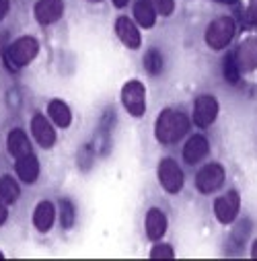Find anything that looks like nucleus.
Here are the masks:
<instances>
[{"instance_id": "a878e982", "label": "nucleus", "mask_w": 257, "mask_h": 261, "mask_svg": "<svg viewBox=\"0 0 257 261\" xmlns=\"http://www.w3.org/2000/svg\"><path fill=\"white\" fill-rule=\"evenodd\" d=\"M247 23H249V25H257V0H249V7H247Z\"/></svg>"}, {"instance_id": "423d86ee", "label": "nucleus", "mask_w": 257, "mask_h": 261, "mask_svg": "<svg viewBox=\"0 0 257 261\" xmlns=\"http://www.w3.org/2000/svg\"><path fill=\"white\" fill-rule=\"evenodd\" d=\"M159 183L169 193H179L183 189V171L173 159H163L159 163Z\"/></svg>"}, {"instance_id": "9d476101", "label": "nucleus", "mask_w": 257, "mask_h": 261, "mask_svg": "<svg viewBox=\"0 0 257 261\" xmlns=\"http://www.w3.org/2000/svg\"><path fill=\"white\" fill-rule=\"evenodd\" d=\"M31 132H33L35 140L43 148H52L56 144V132H54V127H52V123L47 121L45 115H41V113L33 115V119H31Z\"/></svg>"}, {"instance_id": "aec40b11", "label": "nucleus", "mask_w": 257, "mask_h": 261, "mask_svg": "<svg viewBox=\"0 0 257 261\" xmlns=\"http://www.w3.org/2000/svg\"><path fill=\"white\" fill-rule=\"evenodd\" d=\"M19 193H21V189L11 175L0 177V200L5 204H15L19 200Z\"/></svg>"}, {"instance_id": "7c9ffc66", "label": "nucleus", "mask_w": 257, "mask_h": 261, "mask_svg": "<svg viewBox=\"0 0 257 261\" xmlns=\"http://www.w3.org/2000/svg\"><path fill=\"white\" fill-rule=\"evenodd\" d=\"M216 3H222V5H235L237 0H216Z\"/></svg>"}, {"instance_id": "20e7f679", "label": "nucleus", "mask_w": 257, "mask_h": 261, "mask_svg": "<svg viewBox=\"0 0 257 261\" xmlns=\"http://www.w3.org/2000/svg\"><path fill=\"white\" fill-rule=\"evenodd\" d=\"M121 101L127 113L134 117H142L146 111V89L140 81H130L121 89Z\"/></svg>"}, {"instance_id": "a211bd4d", "label": "nucleus", "mask_w": 257, "mask_h": 261, "mask_svg": "<svg viewBox=\"0 0 257 261\" xmlns=\"http://www.w3.org/2000/svg\"><path fill=\"white\" fill-rule=\"evenodd\" d=\"M47 113H49L52 121H54L58 127H68V125L72 123L70 107H68L66 103H64V101H60V99L49 101V105H47Z\"/></svg>"}, {"instance_id": "cd10ccee", "label": "nucleus", "mask_w": 257, "mask_h": 261, "mask_svg": "<svg viewBox=\"0 0 257 261\" xmlns=\"http://www.w3.org/2000/svg\"><path fill=\"white\" fill-rule=\"evenodd\" d=\"M9 13V0H0V19Z\"/></svg>"}, {"instance_id": "f8f14e48", "label": "nucleus", "mask_w": 257, "mask_h": 261, "mask_svg": "<svg viewBox=\"0 0 257 261\" xmlns=\"http://www.w3.org/2000/svg\"><path fill=\"white\" fill-rule=\"evenodd\" d=\"M64 13V0H39L35 5V19L41 25L56 23Z\"/></svg>"}, {"instance_id": "c85d7f7f", "label": "nucleus", "mask_w": 257, "mask_h": 261, "mask_svg": "<svg viewBox=\"0 0 257 261\" xmlns=\"http://www.w3.org/2000/svg\"><path fill=\"white\" fill-rule=\"evenodd\" d=\"M113 3V7H117V9H123L125 5H127V0H111Z\"/></svg>"}, {"instance_id": "4be33fe9", "label": "nucleus", "mask_w": 257, "mask_h": 261, "mask_svg": "<svg viewBox=\"0 0 257 261\" xmlns=\"http://www.w3.org/2000/svg\"><path fill=\"white\" fill-rule=\"evenodd\" d=\"M74 218H76L74 206H72L68 200H62V202H60V222H62V228H66V230L72 228Z\"/></svg>"}, {"instance_id": "2eb2a0df", "label": "nucleus", "mask_w": 257, "mask_h": 261, "mask_svg": "<svg viewBox=\"0 0 257 261\" xmlns=\"http://www.w3.org/2000/svg\"><path fill=\"white\" fill-rule=\"evenodd\" d=\"M7 146H9V152L15 159L31 154V142H29V138H27V134L23 132V129H11V134L7 138Z\"/></svg>"}, {"instance_id": "b1692460", "label": "nucleus", "mask_w": 257, "mask_h": 261, "mask_svg": "<svg viewBox=\"0 0 257 261\" xmlns=\"http://www.w3.org/2000/svg\"><path fill=\"white\" fill-rule=\"evenodd\" d=\"M148 3L157 11V15H163V17H169L175 11V0H148Z\"/></svg>"}, {"instance_id": "bb28decb", "label": "nucleus", "mask_w": 257, "mask_h": 261, "mask_svg": "<svg viewBox=\"0 0 257 261\" xmlns=\"http://www.w3.org/2000/svg\"><path fill=\"white\" fill-rule=\"evenodd\" d=\"M7 216H9L7 206H5V202H3V200H0V224H5V222H7Z\"/></svg>"}, {"instance_id": "c756f323", "label": "nucleus", "mask_w": 257, "mask_h": 261, "mask_svg": "<svg viewBox=\"0 0 257 261\" xmlns=\"http://www.w3.org/2000/svg\"><path fill=\"white\" fill-rule=\"evenodd\" d=\"M251 257H255V259H257V241L253 243V249H251Z\"/></svg>"}, {"instance_id": "f03ea898", "label": "nucleus", "mask_w": 257, "mask_h": 261, "mask_svg": "<svg viewBox=\"0 0 257 261\" xmlns=\"http://www.w3.org/2000/svg\"><path fill=\"white\" fill-rule=\"evenodd\" d=\"M37 51H39V43L35 37H21L7 47L5 56H7L11 70H19V68L27 66V64L37 56Z\"/></svg>"}, {"instance_id": "9b49d317", "label": "nucleus", "mask_w": 257, "mask_h": 261, "mask_svg": "<svg viewBox=\"0 0 257 261\" xmlns=\"http://www.w3.org/2000/svg\"><path fill=\"white\" fill-rule=\"evenodd\" d=\"M115 33L121 39V43L125 47H130V49H138L140 43H142V37H140L138 27L130 19H127V17H119L115 21Z\"/></svg>"}, {"instance_id": "ddd939ff", "label": "nucleus", "mask_w": 257, "mask_h": 261, "mask_svg": "<svg viewBox=\"0 0 257 261\" xmlns=\"http://www.w3.org/2000/svg\"><path fill=\"white\" fill-rule=\"evenodd\" d=\"M208 150H210L208 140L204 136H198L196 134V136H191L185 142V146H183V161L187 165H196V163H200L208 154Z\"/></svg>"}, {"instance_id": "412c9836", "label": "nucleus", "mask_w": 257, "mask_h": 261, "mask_svg": "<svg viewBox=\"0 0 257 261\" xmlns=\"http://www.w3.org/2000/svg\"><path fill=\"white\" fill-rule=\"evenodd\" d=\"M144 68H146V72L152 74V76H159V74L163 72L165 60H163V56H161L159 49H148V51H146V56H144Z\"/></svg>"}, {"instance_id": "0eeeda50", "label": "nucleus", "mask_w": 257, "mask_h": 261, "mask_svg": "<svg viewBox=\"0 0 257 261\" xmlns=\"http://www.w3.org/2000/svg\"><path fill=\"white\" fill-rule=\"evenodd\" d=\"M239 208H241V195L235 189L220 195V198L214 202V214H216L220 224H230L237 218Z\"/></svg>"}, {"instance_id": "4468645a", "label": "nucleus", "mask_w": 257, "mask_h": 261, "mask_svg": "<svg viewBox=\"0 0 257 261\" xmlns=\"http://www.w3.org/2000/svg\"><path fill=\"white\" fill-rule=\"evenodd\" d=\"M144 226H146V237H148L150 241L163 239V234L167 232V216H165V212L159 210V208H150V210L146 212V222H144Z\"/></svg>"}, {"instance_id": "393cba45", "label": "nucleus", "mask_w": 257, "mask_h": 261, "mask_svg": "<svg viewBox=\"0 0 257 261\" xmlns=\"http://www.w3.org/2000/svg\"><path fill=\"white\" fill-rule=\"evenodd\" d=\"M150 257L157 259V257H175V251L171 245H155L152 251H150Z\"/></svg>"}, {"instance_id": "f257e3e1", "label": "nucleus", "mask_w": 257, "mask_h": 261, "mask_svg": "<svg viewBox=\"0 0 257 261\" xmlns=\"http://www.w3.org/2000/svg\"><path fill=\"white\" fill-rule=\"evenodd\" d=\"M189 129V119L185 113L175 109H163L155 123V136L161 144H175L179 142Z\"/></svg>"}, {"instance_id": "dca6fc26", "label": "nucleus", "mask_w": 257, "mask_h": 261, "mask_svg": "<svg viewBox=\"0 0 257 261\" xmlns=\"http://www.w3.org/2000/svg\"><path fill=\"white\" fill-rule=\"evenodd\" d=\"M17 175L25 183H35L37 181V177H39V163H37L33 152L27 154V156L17 159Z\"/></svg>"}, {"instance_id": "5701e85b", "label": "nucleus", "mask_w": 257, "mask_h": 261, "mask_svg": "<svg viewBox=\"0 0 257 261\" xmlns=\"http://www.w3.org/2000/svg\"><path fill=\"white\" fill-rule=\"evenodd\" d=\"M224 79H226V83H230V85H237L239 79H241V70H239V66H237L235 56H226V58H224Z\"/></svg>"}, {"instance_id": "2f4dec72", "label": "nucleus", "mask_w": 257, "mask_h": 261, "mask_svg": "<svg viewBox=\"0 0 257 261\" xmlns=\"http://www.w3.org/2000/svg\"><path fill=\"white\" fill-rule=\"evenodd\" d=\"M91 3H101V0H91Z\"/></svg>"}, {"instance_id": "1a4fd4ad", "label": "nucleus", "mask_w": 257, "mask_h": 261, "mask_svg": "<svg viewBox=\"0 0 257 261\" xmlns=\"http://www.w3.org/2000/svg\"><path fill=\"white\" fill-rule=\"evenodd\" d=\"M235 60H237V66L241 72H253L257 70V37H249L245 39L237 54H235Z\"/></svg>"}, {"instance_id": "39448f33", "label": "nucleus", "mask_w": 257, "mask_h": 261, "mask_svg": "<svg viewBox=\"0 0 257 261\" xmlns=\"http://www.w3.org/2000/svg\"><path fill=\"white\" fill-rule=\"evenodd\" d=\"M224 179H226V173H224L222 165L210 163V165L202 167L200 173L196 175V187L200 193H214L216 189L222 187Z\"/></svg>"}, {"instance_id": "f3484780", "label": "nucleus", "mask_w": 257, "mask_h": 261, "mask_svg": "<svg viewBox=\"0 0 257 261\" xmlns=\"http://www.w3.org/2000/svg\"><path fill=\"white\" fill-rule=\"evenodd\" d=\"M54 218H56V210H54V204L52 202H39L35 212H33V224L39 232H47L54 224Z\"/></svg>"}, {"instance_id": "7ed1b4c3", "label": "nucleus", "mask_w": 257, "mask_h": 261, "mask_svg": "<svg viewBox=\"0 0 257 261\" xmlns=\"http://www.w3.org/2000/svg\"><path fill=\"white\" fill-rule=\"evenodd\" d=\"M233 37H235V21L230 17H218L206 29V43L214 51L224 49L233 41Z\"/></svg>"}, {"instance_id": "473e14b6", "label": "nucleus", "mask_w": 257, "mask_h": 261, "mask_svg": "<svg viewBox=\"0 0 257 261\" xmlns=\"http://www.w3.org/2000/svg\"><path fill=\"white\" fill-rule=\"evenodd\" d=\"M0 257H3V253H0Z\"/></svg>"}, {"instance_id": "6ab92c4d", "label": "nucleus", "mask_w": 257, "mask_h": 261, "mask_svg": "<svg viewBox=\"0 0 257 261\" xmlns=\"http://www.w3.org/2000/svg\"><path fill=\"white\" fill-rule=\"evenodd\" d=\"M134 19L138 21L140 27L150 29L157 23V11L152 9V5L148 3V0H138V3L134 5Z\"/></svg>"}, {"instance_id": "6e6552de", "label": "nucleus", "mask_w": 257, "mask_h": 261, "mask_svg": "<svg viewBox=\"0 0 257 261\" xmlns=\"http://www.w3.org/2000/svg\"><path fill=\"white\" fill-rule=\"evenodd\" d=\"M218 117V101L212 95H202L194 103V121L198 127H208Z\"/></svg>"}]
</instances>
